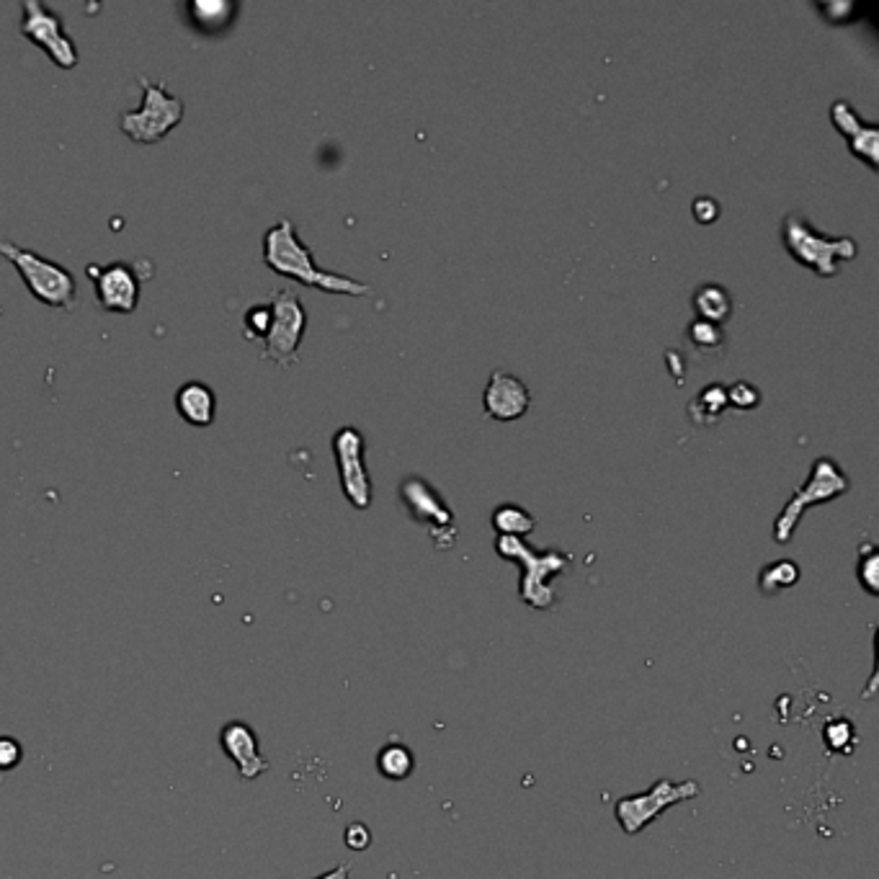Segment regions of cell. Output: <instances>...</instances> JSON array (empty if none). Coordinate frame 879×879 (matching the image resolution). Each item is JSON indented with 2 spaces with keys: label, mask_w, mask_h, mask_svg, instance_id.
<instances>
[{
  "label": "cell",
  "mask_w": 879,
  "mask_h": 879,
  "mask_svg": "<svg viewBox=\"0 0 879 879\" xmlns=\"http://www.w3.org/2000/svg\"><path fill=\"white\" fill-rule=\"evenodd\" d=\"M263 263L269 266L274 274L287 276V279L300 281L305 287L320 289L328 294H348V297H364L369 294L367 284L356 279H348L343 274L320 269L312 251L297 235V227L292 220L281 217L274 227L266 230L263 235Z\"/></svg>",
  "instance_id": "cell-1"
},
{
  "label": "cell",
  "mask_w": 879,
  "mask_h": 879,
  "mask_svg": "<svg viewBox=\"0 0 879 879\" xmlns=\"http://www.w3.org/2000/svg\"><path fill=\"white\" fill-rule=\"evenodd\" d=\"M495 552L503 560L519 562L521 580L519 596L526 606L544 611L552 609L557 601V593L552 588V580L570 568V555L562 550L537 552L532 544H526L519 537H498L495 539Z\"/></svg>",
  "instance_id": "cell-2"
},
{
  "label": "cell",
  "mask_w": 879,
  "mask_h": 879,
  "mask_svg": "<svg viewBox=\"0 0 879 879\" xmlns=\"http://www.w3.org/2000/svg\"><path fill=\"white\" fill-rule=\"evenodd\" d=\"M782 243L789 256L797 263L807 266L818 276H836L838 263L854 261L859 253V245L849 235L841 238H828L812 222L805 220V214L789 212L782 222Z\"/></svg>",
  "instance_id": "cell-3"
},
{
  "label": "cell",
  "mask_w": 879,
  "mask_h": 879,
  "mask_svg": "<svg viewBox=\"0 0 879 879\" xmlns=\"http://www.w3.org/2000/svg\"><path fill=\"white\" fill-rule=\"evenodd\" d=\"M0 256L13 263V269L19 271L26 289L42 305L65 312L75 310V305H78V284H75V276L65 266L39 256L29 248H21L11 240H0Z\"/></svg>",
  "instance_id": "cell-4"
},
{
  "label": "cell",
  "mask_w": 879,
  "mask_h": 879,
  "mask_svg": "<svg viewBox=\"0 0 879 879\" xmlns=\"http://www.w3.org/2000/svg\"><path fill=\"white\" fill-rule=\"evenodd\" d=\"M137 83L142 88V106L122 114L119 129L137 145H155L184 122L186 106L158 80L137 75Z\"/></svg>",
  "instance_id": "cell-5"
},
{
  "label": "cell",
  "mask_w": 879,
  "mask_h": 879,
  "mask_svg": "<svg viewBox=\"0 0 879 879\" xmlns=\"http://www.w3.org/2000/svg\"><path fill=\"white\" fill-rule=\"evenodd\" d=\"M851 488L849 475L843 472L841 464L831 457H818L812 462V470L807 475L805 483L794 490L792 498L787 501V506L782 508V513L776 516L774 521V542L787 544L794 537L797 526H800L802 513L810 506H820V503L836 501L841 498L846 490Z\"/></svg>",
  "instance_id": "cell-6"
},
{
  "label": "cell",
  "mask_w": 879,
  "mask_h": 879,
  "mask_svg": "<svg viewBox=\"0 0 879 879\" xmlns=\"http://www.w3.org/2000/svg\"><path fill=\"white\" fill-rule=\"evenodd\" d=\"M271 325L263 338V359H271L281 369L300 361V343L305 338L307 312L294 289H279L271 294Z\"/></svg>",
  "instance_id": "cell-7"
},
{
  "label": "cell",
  "mask_w": 879,
  "mask_h": 879,
  "mask_svg": "<svg viewBox=\"0 0 879 879\" xmlns=\"http://www.w3.org/2000/svg\"><path fill=\"white\" fill-rule=\"evenodd\" d=\"M702 794V787L694 779H684V782H671V779H658L648 792L640 794H627L622 800H617L614 805V815H617L619 825L627 836H637L648 828L653 820L660 818V812L666 807L678 805V802L696 800Z\"/></svg>",
  "instance_id": "cell-8"
},
{
  "label": "cell",
  "mask_w": 879,
  "mask_h": 879,
  "mask_svg": "<svg viewBox=\"0 0 879 879\" xmlns=\"http://www.w3.org/2000/svg\"><path fill=\"white\" fill-rule=\"evenodd\" d=\"M400 503L416 524L426 526L439 550H449L457 542V521L444 495L421 475H408L400 483Z\"/></svg>",
  "instance_id": "cell-9"
},
{
  "label": "cell",
  "mask_w": 879,
  "mask_h": 879,
  "mask_svg": "<svg viewBox=\"0 0 879 879\" xmlns=\"http://www.w3.org/2000/svg\"><path fill=\"white\" fill-rule=\"evenodd\" d=\"M21 13H24L19 26L21 37L29 39L34 47L44 49L57 68L73 70L78 65L80 55L73 37L65 31V21L57 13L49 11L44 3H39V0H24Z\"/></svg>",
  "instance_id": "cell-10"
},
{
  "label": "cell",
  "mask_w": 879,
  "mask_h": 879,
  "mask_svg": "<svg viewBox=\"0 0 879 879\" xmlns=\"http://www.w3.org/2000/svg\"><path fill=\"white\" fill-rule=\"evenodd\" d=\"M364 452H367V444L359 428L343 426L333 434V454H336L343 495L359 511H367L372 506V477L364 462Z\"/></svg>",
  "instance_id": "cell-11"
},
{
  "label": "cell",
  "mask_w": 879,
  "mask_h": 879,
  "mask_svg": "<svg viewBox=\"0 0 879 879\" xmlns=\"http://www.w3.org/2000/svg\"><path fill=\"white\" fill-rule=\"evenodd\" d=\"M86 271L93 279V287H96L98 305L104 307L106 312L132 315L137 310V305H140L142 279L137 276L135 266H129V263L122 261L109 263V266L91 263Z\"/></svg>",
  "instance_id": "cell-12"
},
{
  "label": "cell",
  "mask_w": 879,
  "mask_h": 879,
  "mask_svg": "<svg viewBox=\"0 0 879 879\" xmlns=\"http://www.w3.org/2000/svg\"><path fill=\"white\" fill-rule=\"evenodd\" d=\"M831 122L833 127L849 140L851 153H854L856 158L864 160L872 171H877V163H879L877 124L861 119L859 111H856L849 101H843V98H838V101H833L831 104Z\"/></svg>",
  "instance_id": "cell-13"
},
{
  "label": "cell",
  "mask_w": 879,
  "mask_h": 879,
  "mask_svg": "<svg viewBox=\"0 0 879 879\" xmlns=\"http://www.w3.org/2000/svg\"><path fill=\"white\" fill-rule=\"evenodd\" d=\"M220 745L225 756L230 761H235L240 776L245 782L258 779L261 774L269 771V758L261 753V745H258V735L251 725H245L240 720L227 722L220 730Z\"/></svg>",
  "instance_id": "cell-14"
},
{
  "label": "cell",
  "mask_w": 879,
  "mask_h": 879,
  "mask_svg": "<svg viewBox=\"0 0 879 879\" xmlns=\"http://www.w3.org/2000/svg\"><path fill=\"white\" fill-rule=\"evenodd\" d=\"M483 403L485 413L495 421H516L532 405V392L511 372L495 369L488 379V387H485Z\"/></svg>",
  "instance_id": "cell-15"
},
{
  "label": "cell",
  "mask_w": 879,
  "mask_h": 879,
  "mask_svg": "<svg viewBox=\"0 0 879 879\" xmlns=\"http://www.w3.org/2000/svg\"><path fill=\"white\" fill-rule=\"evenodd\" d=\"M176 413L194 428H209L217 418V395L207 382L191 379L176 392Z\"/></svg>",
  "instance_id": "cell-16"
},
{
  "label": "cell",
  "mask_w": 879,
  "mask_h": 879,
  "mask_svg": "<svg viewBox=\"0 0 879 879\" xmlns=\"http://www.w3.org/2000/svg\"><path fill=\"white\" fill-rule=\"evenodd\" d=\"M691 305L696 310V318L717 325H722L733 315V297L722 284H702L691 297Z\"/></svg>",
  "instance_id": "cell-17"
},
{
  "label": "cell",
  "mask_w": 879,
  "mask_h": 879,
  "mask_svg": "<svg viewBox=\"0 0 879 879\" xmlns=\"http://www.w3.org/2000/svg\"><path fill=\"white\" fill-rule=\"evenodd\" d=\"M730 408L727 405V390L725 385L715 382V385H707L699 395L689 403V416L691 421L699 423V426H709V423H717L722 418V413Z\"/></svg>",
  "instance_id": "cell-18"
},
{
  "label": "cell",
  "mask_w": 879,
  "mask_h": 879,
  "mask_svg": "<svg viewBox=\"0 0 879 879\" xmlns=\"http://www.w3.org/2000/svg\"><path fill=\"white\" fill-rule=\"evenodd\" d=\"M493 529L498 532V537H526V534L534 532V516L526 508L516 506V503H503L493 511Z\"/></svg>",
  "instance_id": "cell-19"
},
{
  "label": "cell",
  "mask_w": 879,
  "mask_h": 879,
  "mask_svg": "<svg viewBox=\"0 0 879 879\" xmlns=\"http://www.w3.org/2000/svg\"><path fill=\"white\" fill-rule=\"evenodd\" d=\"M377 769L379 774L387 776V779L400 782V779H408V776L413 774V769H416V756H413V751H410L408 745L387 743L377 756Z\"/></svg>",
  "instance_id": "cell-20"
},
{
  "label": "cell",
  "mask_w": 879,
  "mask_h": 879,
  "mask_svg": "<svg viewBox=\"0 0 879 879\" xmlns=\"http://www.w3.org/2000/svg\"><path fill=\"white\" fill-rule=\"evenodd\" d=\"M797 580H800V565L792 560L769 562V565L758 573V586H761V591H764L766 596L784 591V588H792Z\"/></svg>",
  "instance_id": "cell-21"
},
{
  "label": "cell",
  "mask_w": 879,
  "mask_h": 879,
  "mask_svg": "<svg viewBox=\"0 0 879 879\" xmlns=\"http://www.w3.org/2000/svg\"><path fill=\"white\" fill-rule=\"evenodd\" d=\"M686 338H689L691 346H694L696 351H702V354H715V351H722V346H725L722 325L709 323V320L702 318H696L694 323L686 328Z\"/></svg>",
  "instance_id": "cell-22"
},
{
  "label": "cell",
  "mask_w": 879,
  "mask_h": 879,
  "mask_svg": "<svg viewBox=\"0 0 879 879\" xmlns=\"http://www.w3.org/2000/svg\"><path fill=\"white\" fill-rule=\"evenodd\" d=\"M856 578L864 586V591L877 596L879 593V555L872 542H864L859 547V565H856Z\"/></svg>",
  "instance_id": "cell-23"
},
{
  "label": "cell",
  "mask_w": 879,
  "mask_h": 879,
  "mask_svg": "<svg viewBox=\"0 0 879 879\" xmlns=\"http://www.w3.org/2000/svg\"><path fill=\"white\" fill-rule=\"evenodd\" d=\"M243 325H245V338H251V341H263L271 325V305H253L251 310L245 312Z\"/></svg>",
  "instance_id": "cell-24"
},
{
  "label": "cell",
  "mask_w": 879,
  "mask_h": 879,
  "mask_svg": "<svg viewBox=\"0 0 879 879\" xmlns=\"http://www.w3.org/2000/svg\"><path fill=\"white\" fill-rule=\"evenodd\" d=\"M725 390H727V405H733V408L738 410H751L761 403V392H758V387H753L751 382H745V379H740L735 385H727Z\"/></svg>",
  "instance_id": "cell-25"
},
{
  "label": "cell",
  "mask_w": 879,
  "mask_h": 879,
  "mask_svg": "<svg viewBox=\"0 0 879 879\" xmlns=\"http://www.w3.org/2000/svg\"><path fill=\"white\" fill-rule=\"evenodd\" d=\"M846 740L854 743V727H851V722L833 720L831 725L825 727V743L831 745L833 751H849V748H846Z\"/></svg>",
  "instance_id": "cell-26"
},
{
  "label": "cell",
  "mask_w": 879,
  "mask_h": 879,
  "mask_svg": "<svg viewBox=\"0 0 879 879\" xmlns=\"http://www.w3.org/2000/svg\"><path fill=\"white\" fill-rule=\"evenodd\" d=\"M24 745L11 735H0V771H11L21 764Z\"/></svg>",
  "instance_id": "cell-27"
},
{
  "label": "cell",
  "mask_w": 879,
  "mask_h": 879,
  "mask_svg": "<svg viewBox=\"0 0 879 879\" xmlns=\"http://www.w3.org/2000/svg\"><path fill=\"white\" fill-rule=\"evenodd\" d=\"M346 846L351 851H367L372 846V831L364 823H351L346 828Z\"/></svg>",
  "instance_id": "cell-28"
},
{
  "label": "cell",
  "mask_w": 879,
  "mask_h": 879,
  "mask_svg": "<svg viewBox=\"0 0 879 879\" xmlns=\"http://www.w3.org/2000/svg\"><path fill=\"white\" fill-rule=\"evenodd\" d=\"M691 212H694V217L702 222V225H707V222L717 220V214H720V202L712 199V196H699V199H694V204H691Z\"/></svg>",
  "instance_id": "cell-29"
},
{
  "label": "cell",
  "mask_w": 879,
  "mask_h": 879,
  "mask_svg": "<svg viewBox=\"0 0 879 879\" xmlns=\"http://www.w3.org/2000/svg\"><path fill=\"white\" fill-rule=\"evenodd\" d=\"M348 874H351V864H348V861H343V864H338L336 869H330V872L320 874V877H315V879H348Z\"/></svg>",
  "instance_id": "cell-30"
}]
</instances>
